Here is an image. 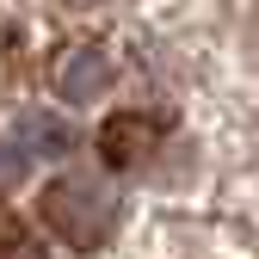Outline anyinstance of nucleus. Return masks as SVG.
Segmentation results:
<instances>
[{
  "label": "nucleus",
  "instance_id": "7ed1b4c3",
  "mask_svg": "<svg viewBox=\"0 0 259 259\" xmlns=\"http://www.w3.org/2000/svg\"><path fill=\"white\" fill-rule=\"evenodd\" d=\"M105 80H111V68H105V50H87V44L62 50V56H56V68H50V87H56L68 105H87V99H93V93H99Z\"/></svg>",
  "mask_w": 259,
  "mask_h": 259
},
{
  "label": "nucleus",
  "instance_id": "f257e3e1",
  "mask_svg": "<svg viewBox=\"0 0 259 259\" xmlns=\"http://www.w3.org/2000/svg\"><path fill=\"white\" fill-rule=\"evenodd\" d=\"M37 210H44V229L62 247H80V253L105 247L111 229H117V216H123L117 191L105 179H93V173H62V179H50Z\"/></svg>",
  "mask_w": 259,
  "mask_h": 259
},
{
  "label": "nucleus",
  "instance_id": "f03ea898",
  "mask_svg": "<svg viewBox=\"0 0 259 259\" xmlns=\"http://www.w3.org/2000/svg\"><path fill=\"white\" fill-rule=\"evenodd\" d=\"M154 148H160V123H154L148 111H111V117L99 123V160H105L111 173L148 167Z\"/></svg>",
  "mask_w": 259,
  "mask_h": 259
},
{
  "label": "nucleus",
  "instance_id": "20e7f679",
  "mask_svg": "<svg viewBox=\"0 0 259 259\" xmlns=\"http://www.w3.org/2000/svg\"><path fill=\"white\" fill-rule=\"evenodd\" d=\"M7 259H44V247L31 241V235L19 229V222H7Z\"/></svg>",
  "mask_w": 259,
  "mask_h": 259
},
{
  "label": "nucleus",
  "instance_id": "39448f33",
  "mask_svg": "<svg viewBox=\"0 0 259 259\" xmlns=\"http://www.w3.org/2000/svg\"><path fill=\"white\" fill-rule=\"evenodd\" d=\"M68 7H117V0H68Z\"/></svg>",
  "mask_w": 259,
  "mask_h": 259
}]
</instances>
